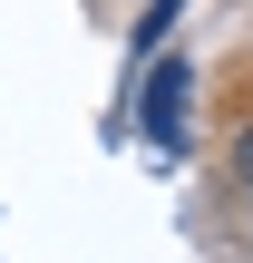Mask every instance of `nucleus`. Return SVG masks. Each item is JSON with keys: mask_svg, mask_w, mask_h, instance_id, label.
Here are the masks:
<instances>
[{"mask_svg": "<svg viewBox=\"0 0 253 263\" xmlns=\"http://www.w3.org/2000/svg\"><path fill=\"white\" fill-rule=\"evenodd\" d=\"M185 78L195 68H156L146 78V137L156 146H185Z\"/></svg>", "mask_w": 253, "mask_h": 263, "instance_id": "obj_1", "label": "nucleus"}]
</instances>
